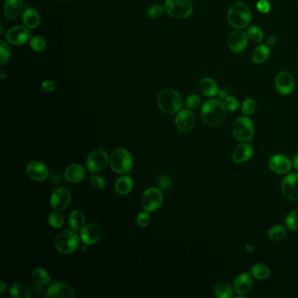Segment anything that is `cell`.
I'll use <instances>...</instances> for the list:
<instances>
[{"label": "cell", "mask_w": 298, "mask_h": 298, "mask_svg": "<svg viewBox=\"0 0 298 298\" xmlns=\"http://www.w3.org/2000/svg\"><path fill=\"white\" fill-rule=\"evenodd\" d=\"M201 119L208 126H218L223 123L227 115L224 103L218 99H209L205 101L200 111Z\"/></svg>", "instance_id": "1"}, {"label": "cell", "mask_w": 298, "mask_h": 298, "mask_svg": "<svg viewBox=\"0 0 298 298\" xmlns=\"http://www.w3.org/2000/svg\"><path fill=\"white\" fill-rule=\"evenodd\" d=\"M251 20V11L243 2H235L229 8L228 20L232 27L243 29L248 27Z\"/></svg>", "instance_id": "2"}, {"label": "cell", "mask_w": 298, "mask_h": 298, "mask_svg": "<svg viewBox=\"0 0 298 298\" xmlns=\"http://www.w3.org/2000/svg\"><path fill=\"white\" fill-rule=\"evenodd\" d=\"M157 101L159 108L167 115H174L175 113H178L183 104L180 94L171 89L162 90L158 96Z\"/></svg>", "instance_id": "3"}, {"label": "cell", "mask_w": 298, "mask_h": 298, "mask_svg": "<svg viewBox=\"0 0 298 298\" xmlns=\"http://www.w3.org/2000/svg\"><path fill=\"white\" fill-rule=\"evenodd\" d=\"M109 165L117 174H125L132 170L133 165L132 154L124 148H117L109 157Z\"/></svg>", "instance_id": "4"}, {"label": "cell", "mask_w": 298, "mask_h": 298, "mask_svg": "<svg viewBox=\"0 0 298 298\" xmlns=\"http://www.w3.org/2000/svg\"><path fill=\"white\" fill-rule=\"evenodd\" d=\"M232 132L237 141L241 143H248L254 137L255 126L248 116H240L234 121Z\"/></svg>", "instance_id": "5"}, {"label": "cell", "mask_w": 298, "mask_h": 298, "mask_svg": "<svg viewBox=\"0 0 298 298\" xmlns=\"http://www.w3.org/2000/svg\"><path fill=\"white\" fill-rule=\"evenodd\" d=\"M79 237L73 231L64 230L60 232L55 239V248L62 254L68 255L79 248Z\"/></svg>", "instance_id": "6"}, {"label": "cell", "mask_w": 298, "mask_h": 298, "mask_svg": "<svg viewBox=\"0 0 298 298\" xmlns=\"http://www.w3.org/2000/svg\"><path fill=\"white\" fill-rule=\"evenodd\" d=\"M165 7L168 15L174 19H186L194 11L191 0H166Z\"/></svg>", "instance_id": "7"}, {"label": "cell", "mask_w": 298, "mask_h": 298, "mask_svg": "<svg viewBox=\"0 0 298 298\" xmlns=\"http://www.w3.org/2000/svg\"><path fill=\"white\" fill-rule=\"evenodd\" d=\"M163 196L162 189L160 188H149L146 190L141 198V205L144 211L153 212L159 209L160 205H162Z\"/></svg>", "instance_id": "8"}, {"label": "cell", "mask_w": 298, "mask_h": 298, "mask_svg": "<svg viewBox=\"0 0 298 298\" xmlns=\"http://www.w3.org/2000/svg\"><path fill=\"white\" fill-rule=\"evenodd\" d=\"M275 89L280 95L282 96L291 95L294 90V77L291 73L286 71H282L275 76Z\"/></svg>", "instance_id": "9"}, {"label": "cell", "mask_w": 298, "mask_h": 298, "mask_svg": "<svg viewBox=\"0 0 298 298\" xmlns=\"http://www.w3.org/2000/svg\"><path fill=\"white\" fill-rule=\"evenodd\" d=\"M108 161V154L104 151L97 150L89 154L86 161V166L91 172L100 171L104 169Z\"/></svg>", "instance_id": "10"}, {"label": "cell", "mask_w": 298, "mask_h": 298, "mask_svg": "<svg viewBox=\"0 0 298 298\" xmlns=\"http://www.w3.org/2000/svg\"><path fill=\"white\" fill-rule=\"evenodd\" d=\"M248 37L242 30H234L229 36L228 46L232 53L240 54L248 47Z\"/></svg>", "instance_id": "11"}, {"label": "cell", "mask_w": 298, "mask_h": 298, "mask_svg": "<svg viewBox=\"0 0 298 298\" xmlns=\"http://www.w3.org/2000/svg\"><path fill=\"white\" fill-rule=\"evenodd\" d=\"M282 192L288 199L298 201V172L288 174L283 178Z\"/></svg>", "instance_id": "12"}, {"label": "cell", "mask_w": 298, "mask_h": 298, "mask_svg": "<svg viewBox=\"0 0 298 298\" xmlns=\"http://www.w3.org/2000/svg\"><path fill=\"white\" fill-rule=\"evenodd\" d=\"M71 194L66 188H58L55 190L50 198V205L52 208L57 211L65 210L71 203Z\"/></svg>", "instance_id": "13"}, {"label": "cell", "mask_w": 298, "mask_h": 298, "mask_svg": "<svg viewBox=\"0 0 298 298\" xmlns=\"http://www.w3.org/2000/svg\"><path fill=\"white\" fill-rule=\"evenodd\" d=\"M268 166L270 170L276 174H287L291 171L292 163L291 159L283 154H275L269 159Z\"/></svg>", "instance_id": "14"}, {"label": "cell", "mask_w": 298, "mask_h": 298, "mask_svg": "<svg viewBox=\"0 0 298 298\" xmlns=\"http://www.w3.org/2000/svg\"><path fill=\"white\" fill-rule=\"evenodd\" d=\"M8 42L15 46H21L28 41L30 39V32L27 27L21 26L12 27L8 30L5 35Z\"/></svg>", "instance_id": "15"}, {"label": "cell", "mask_w": 298, "mask_h": 298, "mask_svg": "<svg viewBox=\"0 0 298 298\" xmlns=\"http://www.w3.org/2000/svg\"><path fill=\"white\" fill-rule=\"evenodd\" d=\"M196 118L194 113L189 109H183L178 111L175 123L178 131L181 132H189L194 128Z\"/></svg>", "instance_id": "16"}, {"label": "cell", "mask_w": 298, "mask_h": 298, "mask_svg": "<svg viewBox=\"0 0 298 298\" xmlns=\"http://www.w3.org/2000/svg\"><path fill=\"white\" fill-rule=\"evenodd\" d=\"M101 227L97 223L86 225L81 232V239L85 245H94L101 239Z\"/></svg>", "instance_id": "17"}, {"label": "cell", "mask_w": 298, "mask_h": 298, "mask_svg": "<svg viewBox=\"0 0 298 298\" xmlns=\"http://www.w3.org/2000/svg\"><path fill=\"white\" fill-rule=\"evenodd\" d=\"M75 297L74 289L63 283H54L47 289V298H73Z\"/></svg>", "instance_id": "18"}, {"label": "cell", "mask_w": 298, "mask_h": 298, "mask_svg": "<svg viewBox=\"0 0 298 298\" xmlns=\"http://www.w3.org/2000/svg\"><path fill=\"white\" fill-rule=\"evenodd\" d=\"M251 274L248 272H244L239 275H237L233 283H232V288L233 291L236 294L243 296V295L248 294L249 291H251L253 287V278H252Z\"/></svg>", "instance_id": "19"}, {"label": "cell", "mask_w": 298, "mask_h": 298, "mask_svg": "<svg viewBox=\"0 0 298 298\" xmlns=\"http://www.w3.org/2000/svg\"><path fill=\"white\" fill-rule=\"evenodd\" d=\"M27 174L34 181H44L47 179L49 172L47 166L43 163L33 161L28 164L27 166Z\"/></svg>", "instance_id": "20"}, {"label": "cell", "mask_w": 298, "mask_h": 298, "mask_svg": "<svg viewBox=\"0 0 298 298\" xmlns=\"http://www.w3.org/2000/svg\"><path fill=\"white\" fill-rule=\"evenodd\" d=\"M253 154H254V148L251 144L248 143H241L232 151V161L238 164L247 162L251 159Z\"/></svg>", "instance_id": "21"}, {"label": "cell", "mask_w": 298, "mask_h": 298, "mask_svg": "<svg viewBox=\"0 0 298 298\" xmlns=\"http://www.w3.org/2000/svg\"><path fill=\"white\" fill-rule=\"evenodd\" d=\"M23 10V3L21 0H5L4 13L8 20L17 19Z\"/></svg>", "instance_id": "22"}, {"label": "cell", "mask_w": 298, "mask_h": 298, "mask_svg": "<svg viewBox=\"0 0 298 298\" xmlns=\"http://www.w3.org/2000/svg\"><path fill=\"white\" fill-rule=\"evenodd\" d=\"M85 175L84 167L81 166V165H72L69 167H67L64 173V177L67 182L75 184V183L81 182L85 177Z\"/></svg>", "instance_id": "23"}, {"label": "cell", "mask_w": 298, "mask_h": 298, "mask_svg": "<svg viewBox=\"0 0 298 298\" xmlns=\"http://www.w3.org/2000/svg\"><path fill=\"white\" fill-rule=\"evenodd\" d=\"M22 21L26 27L29 29H34L40 22L39 12L33 8H27L22 14Z\"/></svg>", "instance_id": "24"}, {"label": "cell", "mask_w": 298, "mask_h": 298, "mask_svg": "<svg viewBox=\"0 0 298 298\" xmlns=\"http://www.w3.org/2000/svg\"><path fill=\"white\" fill-rule=\"evenodd\" d=\"M133 185L134 183L130 176H123L116 180L115 189L120 195H127L133 189Z\"/></svg>", "instance_id": "25"}, {"label": "cell", "mask_w": 298, "mask_h": 298, "mask_svg": "<svg viewBox=\"0 0 298 298\" xmlns=\"http://www.w3.org/2000/svg\"><path fill=\"white\" fill-rule=\"evenodd\" d=\"M270 56V49L267 45H259L252 53V61L256 64H263Z\"/></svg>", "instance_id": "26"}, {"label": "cell", "mask_w": 298, "mask_h": 298, "mask_svg": "<svg viewBox=\"0 0 298 298\" xmlns=\"http://www.w3.org/2000/svg\"><path fill=\"white\" fill-rule=\"evenodd\" d=\"M199 89L201 93L207 97H213L218 94V86L216 82L211 78H204L199 82Z\"/></svg>", "instance_id": "27"}, {"label": "cell", "mask_w": 298, "mask_h": 298, "mask_svg": "<svg viewBox=\"0 0 298 298\" xmlns=\"http://www.w3.org/2000/svg\"><path fill=\"white\" fill-rule=\"evenodd\" d=\"M68 224L70 228L74 231H81L85 227V216L79 210H74L70 213L68 218Z\"/></svg>", "instance_id": "28"}, {"label": "cell", "mask_w": 298, "mask_h": 298, "mask_svg": "<svg viewBox=\"0 0 298 298\" xmlns=\"http://www.w3.org/2000/svg\"><path fill=\"white\" fill-rule=\"evenodd\" d=\"M11 297L13 298H31V291L22 283H14L10 290Z\"/></svg>", "instance_id": "29"}, {"label": "cell", "mask_w": 298, "mask_h": 298, "mask_svg": "<svg viewBox=\"0 0 298 298\" xmlns=\"http://www.w3.org/2000/svg\"><path fill=\"white\" fill-rule=\"evenodd\" d=\"M250 274L257 280H265L270 275L269 267L264 264H255L250 269Z\"/></svg>", "instance_id": "30"}, {"label": "cell", "mask_w": 298, "mask_h": 298, "mask_svg": "<svg viewBox=\"0 0 298 298\" xmlns=\"http://www.w3.org/2000/svg\"><path fill=\"white\" fill-rule=\"evenodd\" d=\"M233 288L229 283H219L213 288V293L219 298H230L233 295Z\"/></svg>", "instance_id": "31"}, {"label": "cell", "mask_w": 298, "mask_h": 298, "mask_svg": "<svg viewBox=\"0 0 298 298\" xmlns=\"http://www.w3.org/2000/svg\"><path fill=\"white\" fill-rule=\"evenodd\" d=\"M32 276L35 283L39 285H47L50 283V275L42 267H37L33 271Z\"/></svg>", "instance_id": "32"}, {"label": "cell", "mask_w": 298, "mask_h": 298, "mask_svg": "<svg viewBox=\"0 0 298 298\" xmlns=\"http://www.w3.org/2000/svg\"><path fill=\"white\" fill-rule=\"evenodd\" d=\"M286 229L282 225H275L272 227L267 232V236L272 241L282 240L286 236Z\"/></svg>", "instance_id": "33"}, {"label": "cell", "mask_w": 298, "mask_h": 298, "mask_svg": "<svg viewBox=\"0 0 298 298\" xmlns=\"http://www.w3.org/2000/svg\"><path fill=\"white\" fill-rule=\"evenodd\" d=\"M247 34L248 39H251L253 42L260 43L264 39V32L257 26H251L248 27Z\"/></svg>", "instance_id": "34"}, {"label": "cell", "mask_w": 298, "mask_h": 298, "mask_svg": "<svg viewBox=\"0 0 298 298\" xmlns=\"http://www.w3.org/2000/svg\"><path fill=\"white\" fill-rule=\"evenodd\" d=\"M285 225L291 231H298V210H294L287 215Z\"/></svg>", "instance_id": "35"}, {"label": "cell", "mask_w": 298, "mask_h": 298, "mask_svg": "<svg viewBox=\"0 0 298 298\" xmlns=\"http://www.w3.org/2000/svg\"><path fill=\"white\" fill-rule=\"evenodd\" d=\"M166 12V7L162 4H153L146 10V15L150 19H158Z\"/></svg>", "instance_id": "36"}, {"label": "cell", "mask_w": 298, "mask_h": 298, "mask_svg": "<svg viewBox=\"0 0 298 298\" xmlns=\"http://www.w3.org/2000/svg\"><path fill=\"white\" fill-rule=\"evenodd\" d=\"M256 109V102L253 98H246L244 100L241 110L245 116H250L255 113Z\"/></svg>", "instance_id": "37"}, {"label": "cell", "mask_w": 298, "mask_h": 298, "mask_svg": "<svg viewBox=\"0 0 298 298\" xmlns=\"http://www.w3.org/2000/svg\"><path fill=\"white\" fill-rule=\"evenodd\" d=\"M30 47L35 52H42L47 47V42L42 37L35 36L30 40Z\"/></svg>", "instance_id": "38"}, {"label": "cell", "mask_w": 298, "mask_h": 298, "mask_svg": "<svg viewBox=\"0 0 298 298\" xmlns=\"http://www.w3.org/2000/svg\"><path fill=\"white\" fill-rule=\"evenodd\" d=\"M48 223L54 229H60L64 224V218L61 213L53 212L48 216Z\"/></svg>", "instance_id": "39"}, {"label": "cell", "mask_w": 298, "mask_h": 298, "mask_svg": "<svg viewBox=\"0 0 298 298\" xmlns=\"http://www.w3.org/2000/svg\"><path fill=\"white\" fill-rule=\"evenodd\" d=\"M11 55V51L7 46V44L4 40H1L0 42V63L1 66H3L5 62H7Z\"/></svg>", "instance_id": "40"}, {"label": "cell", "mask_w": 298, "mask_h": 298, "mask_svg": "<svg viewBox=\"0 0 298 298\" xmlns=\"http://www.w3.org/2000/svg\"><path fill=\"white\" fill-rule=\"evenodd\" d=\"M89 183L94 189L96 190H103L106 186L104 179L98 175H91L89 177Z\"/></svg>", "instance_id": "41"}, {"label": "cell", "mask_w": 298, "mask_h": 298, "mask_svg": "<svg viewBox=\"0 0 298 298\" xmlns=\"http://www.w3.org/2000/svg\"><path fill=\"white\" fill-rule=\"evenodd\" d=\"M201 102L200 97L197 94H192L189 97L186 98V105L189 109H194L197 108Z\"/></svg>", "instance_id": "42"}, {"label": "cell", "mask_w": 298, "mask_h": 298, "mask_svg": "<svg viewBox=\"0 0 298 298\" xmlns=\"http://www.w3.org/2000/svg\"><path fill=\"white\" fill-rule=\"evenodd\" d=\"M224 105L228 110L231 112H234L240 107V102L237 98L230 96V97H227V98L225 99Z\"/></svg>", "instance_id": "43"}, {"label": "cell", "mask_w": 298, "mask_h": 298, "mask_svg": "<svg viewBox=\"0 0 298 298\" xmlns=\"http://www.w3.org/2000/svg\"><path fill=\"white\" fill-rule=\"evenodd\" d=\"M150 221H151V216H150L149 212H147V211L141 212V213H138V215L136 217V223L141 228L146 227L150 223Z\"/></svg>", "instance_id": "44"}, {"label": "cell", "mask_w": 298, "mask_h": 298, "mask_svg": "<svg viewBox=\"0 0 298 298\" xmlns=\"http://www.w3.org/2000/svg\"><path fill=\"white\" fill-rule=\"evenodd\" d=\"M158 186L162 190H168L171 186L170 178L166 175H161L158 178Z\"/></svg>", "instance_id": "45"}, {"label": "cell", "mask_w": 298, "mask_h": 298, "mask_svg": "<svg viewBox=\"0 0 298 298\" xmlns=\"http://www.w3.org/2000/svg\"><path fill=\"white\" fill-rule=\"evenodd\" d=\"M257 10L262 13H267L270 11V3L267 0H259L256 4Z\"/></svg>", "instance_id": "46"}, {"label": "cell", "mask_w": 298, "mask_h": 298, "mask_svg": "<svg viewBox=\"0 0 298 298\" xmlns=\"http://www.w3.org/2000/svg\"><path fill=\"white\" fill-rule=\"evenodd\" d=\"M41 88L44 92L46 93H50L53 92L56 89V85L54 83V81H50V80H46V81H43L41 83Z\"/></svg>", "instance_id": "47"}, {"label": "cell", "mask_w": 298, "mask_h": 298, "mask_svg": "<svg viewBox=\"0 0 298 298\" xmlns=\"http://www.w3.org/2000/svg\"><path fill=\"white\" fill-rule=\"evenodd\" d=\"M275 41H276V39H275V36H269L267 39V46H273L274 44H275Z\"/></svg>", "instance_id": "48"}, {"label": "cell", "mask_w": 298, "mask_h": 298, "mask_svg": "<svg viewBox=\"0 0 298 298\" xmlns=\"http://www.w3.org/2000/svg\"><path fill=\"white\" fill-rule=\"evenodd\" d=\"M217 96H218V97H219L221 100V99H226L227 97H228L225 90H219V91H218V94H217Z\"/></svg>", "instance_id": "49"}, {"label": "cell", "mask_w": 298, "mask_h": 298, "mask_svg": "<svg viewBox=\"0 0 298 298\" xmlns=\"http://www.w3.org/2000/svg\"><path fill=\"white\" fill-rule=\"evenodd\" d=\"M6 290H7V285L4 282H1L0 283V295L4 294Z\"/></svg>", "instance_id": "50"}, {"label": "cell", "mask_w": 298, "mask_h": 298, "mask_svg": "<svg viewBox=\"0 0 298 298\" xmlns=\"http://www.w3.org/2000/svg\"><path fill=\"white\" fill-rule=\"evenodd\" d=\"M292 165H293V166H294L295 169L298 170V153H297V154L294 156Z\"/></svg>", "instance_id": "51"}, {"label": "cell", "mask_w": 298, "mask_h": 298, "mask_svg": "<svg viewBox=\"0 0 298 298\" xmlns=\"http://www.w3.org/2000/svg\"><path fill=\"white\" fill-rule=\"evenodd\" d=\"M246 248H247V250H248V252H254L253 248H251L250 246H246Z\"/></svg>", "instance_id": "52"}, {"label": "cell", "mask_w": 298, "mask_h": 298, "mask_svg": "<svg viewBox=\"0 0 298 298\" xmlns=\"http://www.w3.org/2000/svg\"><path fill=\"white\" fill-rule=\"evenodd\" d=\"M1 77H2V79H4V78H5V75H4L3 73H1Z\"/></svg>", "instance_id": "53"}, {"label": "cell", "mask_w": 298, "mask_h": 298, "mask_svg": "<svg viewBox=\"0 0 298 298\" xmlns=\"http://www.w3.org/2000/svg\"><path fill=\"white\" fill-rule=\"evenodd\" d=\"M61 1H62V2H66L67 0H61Z\"/></svg>", "instance_id": "54"}]
</instances>
